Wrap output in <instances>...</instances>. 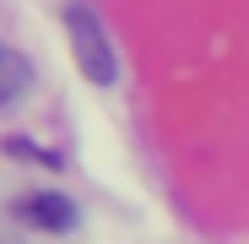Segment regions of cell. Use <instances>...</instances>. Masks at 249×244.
<instances>
[{"label": "cell", "instance_id": "6da1fadb", "mask_svg": "<svg viewBox=\"0 0 249 244\" xmlns=\"http://www.w3.org/2000/svg\"><path fill=\"white\" fill-rule=\"evenodd\" d=\"M65 33H71V49H76L81 76L98 81V87H108V81L119 76V60H114V44H108V33H103L98 11L81 6V0H71V6H65Z\"/></svg>", "mask_w": 249, "mask_h": 244}, {"label": "cell", "instance_id": "277c9868", "mask_svg": "<svg viewBox=\"0 0 249 244\" xmlns=\"http://www.w3.org/2000/svg\"><path fill=\"white\" fill-rule=\"evenodd\" d=\"M0 60H6V49H0Z\"/></svg>", "mask_w": 249, "mask_h": 244}, {"label": "cell", "instance_id": "3957f363", "mask_svg": "<svg viewBox=\"0 0 249 244\" xmlns=\"http://www.w3.org/2000/svg\"><path fill=\"white\" fill-rule=\"evenodd\" d=\"M22 87H27V65L17 55H6V60H0V109H11L22 98Z\"/></svg>", "mask_w": 249, "mask_h": 244}, {"label": "cell", "instance_id": "7a4b0ae2", "mask_svg": "<svg viewBox=\"0 0 249 244\" xmlns=\"http://www.w3.org/2000/svg\"><path fill=\"white\" fill-rule=\"evenodd\" d=\"M22 217H27L33 228H49V233H71V228H76V206H71L65 195H54V190L27 195V201H22Z\"/></svg>", "mask_w": 249, "mask_h": 244}]
</instances>
